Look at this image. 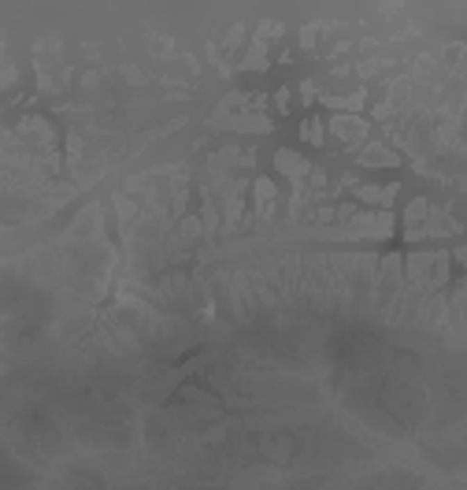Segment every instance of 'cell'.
Instances as JSON below:
<instances>
[{
    "label": "cell",
    "instance_id": "6da1fadb",
    "mask_svg": "<svg viewBox=\"0 0 467 490\" xmlns=\"http://www.w3.org/2000/svg\"><path fill=\"white\" fill-rule=\"evenodd\" d=\"M330 130H334V134H341V141H360L367 126L360 123V119H345V115H338V119L330 123Z\"/></svg>",
    "mask_w": 467,
    "mask_h": 490
},
{
    "label": "cell",
    "instance_id": "7a4b0ae2",
    "mask_svg": "<svg viewBox=\"0 0 467 490\" xmlns=\"http://www.w3.org/2000/svg\"><path fill=\"white\" fill-rule=\"evenodd\" d=\"M275 160H278V168H282V171H286V175H293V179H300V175H308V160H300V156H297V152H286V149H282V152H278V156H275Z\"/></svg>",
    "mask_w": 467,
    "mask_h": 490
},
{
    "label": "cell",
    "instance_id": "3957f363",
    "mask_svg": "<svg viewBox=\"0 0 467 490\" xmlns=\"http://www.w3.org/2000/svg\"><path fill=\"white\" fill-rule=\"evenodd\" d=\"M304 134H308V141H316V145H319V141H323V123H319V119H308V123H304Z\"/></svg>",
    "mask_w": 467,
    "mask_h": 490
},
{
    "label": "cell",
    "instance_id": "277c9868",
    "mask_svg": "<svg viewBox=\"0 0 467 490\" xmlns=\"http://www.w3.org/2000/svg\"><path fill=\"white\" fill-rule=\"evenodd\" d=\"M245 67H264V45H253V49H248Z\"/></svg>",
    "mask_w": 467,
    "mask_h": 490
}]
</instances>
